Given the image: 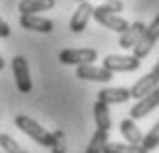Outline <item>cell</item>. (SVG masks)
Returning <instances> with one entry per match:
<instances>
[{
    "instance_id": "6da1fadb",
    "label": "cell",
    "mask_w": 159,
    "mask_h": 153,
    "mask_svg": "<svg viewBox=\"0 0 159 153\" xmlns=\"http://www.w3.org/2000/svg\"><path fill=\"white\" fill-rule=\"evenodd\" d=\"M15 126L21 130V132H25L30 138H34L38 145L46 147V149H52V145H55V132L42 128L34 118L25 115V113H19L15 118Z\"/></svg>"
},
{
    "instance_id": "7a4b0ae2",
    "label": "cell",
    "mask_w": 159,
    "mask_h": 153,
    "mask_svg": "<svg viewBox=\"0 0 159 153\" xmlns=\"http://www.w3.org/2000/svg\"><path fill=\"white\" fill-rule=\"evenodd\" d=\"M11 67H13V76H15V84L17 90L21 95H30L34 88L32 84V76H30V65H27V59L21 55H17L13 61H11Z\"/></svg>"
},
{
    "instance_id": "3957f363",
    "label": "cell",
    "mask_w": 159,
    "mask_h": 153,
    "mask_svg": "<svg viewBox=\"0 0 159 153\" xmlns=\"http://www.w3.org/2000/svg\"><path fill=\"white\" fill-rule=\"evenodd\" d=\"M157 40H159V15L155 17L147 27H144V34L140 36L138 44L132 49V50H134V57L144 59V57L153 50V46H155V42H157Z\"/></svg>"
},
{
    "instance_id": "277c9868",
    "label": "cell",
    "mask_w": 159,
    "mask_h": 153,
    "mask_svg": "<svg viewBox=\"0 0 159 153\" xmlns=\"http://www.w3.org/2000/svg\"><path fill=\"white\" fill-rule=\"evenodd\" d=\"M103 67L109 72H136L140 67V59L134 55H107L103 59Z\"/></svg>"
},
{
    "instance_id": "5b68a950",
    "label": "cell",
    "mask_w": 159,
    "mask_h": 153,
    "mask_svg": "<svg viewBox=\"0 0 159 153\" xmlns=\"http://www.w3.org/2000/svg\"><path fill=\"white\" fill-rule=\"evenodd\" d=\"M98 53L94 49H65L59 53V61L63 65H86V63H94Z\"/></svg>"
},
{
    "instance_id": "8992f818",
    "label": "cell",
    "mask_w": 159,
    "mask_h": 153,
    "mask_svg": "<svg viewBox=\"0 0 159 153\" xmlns=\"http://www.w3.org/2000/svg\"><path fill=\"white\" fill-rule=\"evenodd\" d=\"M75 78L80 80H88V82H107L113 80V72L105 69L103 65H94V63H86V65H78L75 67Z\"/></svg>"
},
{
    "instance_id": "52a82bcc",
    "label": "cell",
    "mask_w": 159,
    "mask_h": 153,
    "mask_svg": "<svg viewBox=\"0 0 159 153\" xmlns=\"http://www.w3.org/2000/svg\"><path fill=\"white\" fill-rule=\"evenodd\" d=\"M92 17H94L96 21L103 25V27L111 30V32H117V34H124L128 27H130V23H128L124 17H119L117 13H107V11H103L101 7H94Z\"/></svg>"
},
{
    "instance_id": "ba28073f",
    "label": "cell",
    "mask_w": 159,
    "mask_h": 153,
    "mask_svg": "<svg viewBox=\"0 0 159 153\" xmlns=\"http://www.w3.org/2000/svg\"><path fill=\"white\" fill-rule=\"evenodd\" d=\"M157 86H159V61L151 72L147 73V76H143V78L130 88V97L132 99H143L144 95H149V92H151L153 88H157Z\"/></svg>"
},
{
    "instance_id": "9c48e42d",
    "label": "cell",
    "mask_w": 159,
    "mask_h": 153,
    "mask_svg": "<svg viewBox=\"0 0 159 153\" xmlns=\"http://www.w3.org/2000/svg\"><path fill=\"white\" fill-rule=\"evenodd\" d=\"M155 107H159V86L153 88L149 95H144L143 99L136 101V105L130 109V118H132V120H140L144 115H149Z\"/></svg>"
},
{
    "instance_id": "30bf717a",
    "label": "cell",
    "mask_w": 159,
    "mask_h": 153,
    "mask_svg": "<svg viewBox=\"0 0 159 153\" xmlns=\"http://www.w3.org/2000/svg\"><path fill=\"white\" fill-rule=\"evenodd\" d=\"M92 13H94V7L90 2H80L78 8L73 11L71 19H69V30L73 34H82L88 27V21H90Z\"/></svg>"
},
{
    "instance_id": "8fae6325",
    "label": "cell",
    "mask_w": 159,
    "mask_h": 153,
    "mask_svg": "<svg viewBox=\"0 0 159 153\" xmlns=\"http://www.w3.org/2000/svg\"><path fill=\"white\" fill-rule=\"evenodd\" d=\"M19 25L23 30H30V32H40V34H50L55 30V23L46 19V17L40 15H21L19 17Z\"/></svg>"
},
{
    "instance_id": "7c38bea8",
    "label": "cell",
    "mask_w": 159,
    "mask_h": 153,
    "mask_svg": "<svg viewBox=\"0 0 159 153\" xmlns=\"http://www.w3.org/2000/svg\"><path fill=\"white\" fill-rule=\"evenodd\" d=\"M144 27H147V25H144L143 21H134V23H130V27L119 36L117 44L121 46V49H126V50L128 49H134L136 44H138V40H140V36L144 34Z\"/></svg>"
},
{
    "instance_id": "4fadbf2b",
    "label": "cell",
    "mask_w": 159,
    "mask_h": 153,
    "mask_svg": "<svg viewBox=\"0 0 159 153\" xmlns=\"http://www.w3.org/2000/svg\"><path fill=\"white\" fill-rule=\"evenodd\" d=\"M130 97V88H111V86H107V88L98 90V101H103L107 105H121L126 103Z\"/></svg>"
},
{
    "instance_id": "5bb4252c",
    "label": "cell",
    "mask_w": 159,
    "mask_h": 153,
    "mask_svg": "<svg viewBox=\"0 0 159 153\" xmlns=\"http://www.w3.org/2000/svg\"><path fill=\"white\" fill-rule=\"evenodd\" d=\"M50 8H55V0H21L19 2L21 15H40Z\"/></svg>"
},
{
    "instance_id": "9a60e30c",
    "label": "cell",
    "mask_w": 159,
    "mask_h": 153,
    "mask_svg": "<svg viewBox=\"0 0 159 153\" xmlns=\"http://www.w3.org/2000/svg\"><path fill=\"white\" fill-rule=\"evenodd\" d=\"M119 132H121V137L126 138V143H130V145H143V132H140V128L134 124V120L132 118H128V120H121V124H119Z\"/></svg>"
},
{
    "instance_id": "2e32d148",
    "label": "cell",
    "mask_w": 159,
    "mask_h": 153,
    "mask_svg": "<svg viewBox=\"0 0 159 153\" xmlns=\"http://www.w3.org/2000/svg\"><path fill=\"white\" fill-rule=\"evenodd\" d=\"M92 113H94V124H96V128H98V130H105V132H109V130H111V113H109V105L96 99L94 107H92Z\"/></svg>"
},
{
    "instance_id": "e0dca14e",
    "label": "cell",
    "mask_w": 159,
    "mask_h": 153,
    "mask_svg": "<svg viewBox=\"0 0 159 153\" xmlns=\"http://www.w3.org/2000/svg\"><path fill=\"white\" fill-rule=\"evenodd\" d=\"M103 153H149L143 145H130V143H107Z\"/></svg>"
},
{
    "instance_id": "ac0fdd59",
    "label": "cell",
    "mask_w": 159,
    "mask_h": 153,
    "mask_svg": "<svg viewBox=\"0 0 159 153\" xmlns=\"http://www.w3.org/2000/svg\"><path fill=\"white\" fill-rule=\"evenodd\" d=\"M107 143H109V132L96 128V132L92 134V138H90V143L86 147V153H103Z\"/></svg>"
},
{
    "instance_id": "d6986e66",
    "label": "cell",
    "mask_w": 159,
    "mask_h": 153,
    "mask_svg": "<svg viewBox=\"0 0 159 153\" xmlns=\"http://www.w3.org/2000/svg\"><path fill=\"white\" fill-rule=\"evenodd\" d=\"M0 149H4L7 153H27L15 138L8 137V134H4V132H0Z\"/></svg>"
},
{
    "instance_id": "ffe728a7",
    "label": "cell",
    "mask_w": 159,
    "mask_h": 153,
    "mask_svg": "<svg viewBox=\"0 0 159 153\" xmlns=\"http://www.w3.org/2000/svg\"><path fill=\"white\" fill-rule=\"evenodd\" d=\"M143 147L147 149V151L151 153L153 149H157L159 147V122L153 126L147 134H144V138H143Z\"/></svg>"
},
{
    "instance_id": "44dd1931",
    "label": "cell",
    "mask_w": 159,
    "mask_h": 153,
    "mask_svg": "<svg viewBox=\"0 0 159 153\" xmlns=\"http://www.w3.org/2000/svg\"><path fill=\"white\" fill-rule=\"evenodd\" d=\"M101 8L107 11V13H119V11H124V4L119 0H105L103 4H101Z\"/></svg>"
},
{
    "instance_id": "7402d4cb",
    "label": "cell",
    "mask_w": 159,
    "mask_h": 153,
    "mask_svg": "<svg viewBox=\"0 0 159 153\" xmlns=\"http://www.w3.org/2000/svg\"><path fill=\"white\" fill-rule=\"evenodd\" d=\"M11 36V27H8V23L0 17V38H8Z\"/></svg>"
},
{
    "instance_id": "603a6c76",
    "label": "cell",
    "mask_w": 159,
    "mask_h": 153,
    "mask_svg": "<svg viewBox=\"0 0 159 153\" xmlns=\"http://www.w3.org/2000/svg\"><path fill=\"white\" fill-rule=\"evenodd\" d=\"M2 69H4V59L0 57V72H2Z\"/></svg>"
},
{
    "instance_id": "cb8c5ba5",
    "label": "cell",
    "mask_w": 159,
    "mask_h": 153,
    "mask_svg": "<svg viewBox=\"0 0 159 153\" xmlns=\"http://www.w3.org/2000/svg\"><path fill=\"white\" fill-rule=\"evenodd\" d=\"M75 2H88V0H75Z\"/></svg>"
},
{
    "instance_id": "d4e9b609",
    "label": "cell",
    "mask_w": 159,
    "mask_h": 153,
    "mask_svg": "<svg viewBox=\"0 0 159 153\" xmlns=\"http://www.w3.org/2000/svg\"><path fill=\"white\" fill-rule=\"evenodd\" d=\"M0 153H7V151H4V149H0Z\"/></svg>"
},
{
    "instance_id": "484cf974",
    "label": "cell",
    "mask_w": 159,
    "mask_h": 153,
    "mask_svg": "<svg viewBox=\"0 0 159 153\" xmlns=\"http://www.w3.org/2000/svg\"><path fill=\"white\" fill-rule=\"evenodd\" d=\"M57 153H67V151H57Z\"/></svg>"
}]
</instances>
